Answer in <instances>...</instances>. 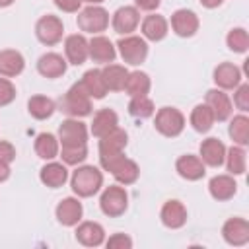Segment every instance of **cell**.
<instances>
[{"mask_svg":"<svg viewBox=\"0 0 249 249\" xmlns=\"http://www.w3.org/2000/svg\"><path fill=\"white\" fill-rule=\"evenodd\" d=\"M99 161H101V167L105 171H109L121 185H132L140 175V169H138L136 161L128 160L123 152L99 156Z\"/></svg>","mask_w":249,"mask_h":249,"instance_id":"obj_1","label":"cell"},{"mask_svg":"<svg viewBox=\"0 0 249 249\" xmlns=\"http://www.w3.org/2000/svg\"><path fill=\"white\" fill-rule=\"evenodd\" d=\"M70 185L78 196H93L103 185V175L93 165H80L78 169H74Z\"/></svg>","mask_w":249,"mask_h":249,"instance_id":"obj_2","label":"cell"},{"mask_svg":"<svg viewBox=\"0 0 249 249\" xmlns=\"http://www.w3.org/2000/svg\"><path fill=\"white\" fill-rule=\"evenodd\" d=\"M60 109H62L66 115L74 117V119L86 117V115L91 113V97L88 95V91L84 89V86H82L80 82L74 84V86L64 93V97L60 99Z\"/></svg>","mask_w":249,"mask_h":249,"instance_id":"obj_3","label":"cell"},{"mask_svg":"<svg viewBox=\"0 0 249 249\" xmlns=\"http://www.w3.org/2000/svg\"><path fill=\"white\" fill-rule=\"evenodd\" d=\"M76 21H78V27L82 31L91 33V35H99L109 25V14L105 8H101L97 4H89L88 8L80 10Z\"/></svg>","mask_w":249,"mask_h":249,"instance_id":"obj_4","label":"cell"},{"mask_svg":"<svg viewBox=\"0 0 249 249\" xmlns=\"http://www.w3.org/2000/svg\"><path fill=\"white\" fill-rule=\"evenodd\" d=\"M154 126H156V130L160 134H163L167 138H173V136H179L183 132V128H185V117L175 107H161L156 113Z\"/></svg>","mask_w":249,"mask_h":249,"instance_id":"obj_5","label":"cell"},{"mask_svg":"<svg viewBox=\"0 0 249 249\" xmlns=\"http://www.w3.org/2000/svg\"><path fill=\"white\" fill-rule=\"evenodd\" d=\"M99 206H101V212L109 218H117L121 214H124L126 206H128V195L123 187L119 185H109L103 193H101V198H99Z\"/></svg>","mask_w":249,"mask_h":249,"instance_id":"obj_6","label":"cell"},{"mask_svg":"<svg viewBox=\"0 0 249 249\" xmlns=\"http://www.w3.org/2000/svg\"><path fill=\"white\" fill-rule=\"evenodd\" d=\"M119 47V54L121 58L126 62V64H132V66H138L140 62L146 60L148 56V45L142 37L138 35H124L123 39H119L117 43Z\"/></svg>","mask_w":249,"mask_h":249,"instance_id":"obj_7","label":"cell"},{"mask_svg":"<svg viewBox=\"0 0 249 249\" xmlns=\"http://www.w3.org/2000/svg\"><path fill=\"white\" fill-rule=\"evenodd\" d=\"M58 144L60 146H80L88 144V128L78 119H66L58 126Z\"/></svg>","mask_w":249,"mask_h":249,"instance_id":"obj_8","label":"cell"},{"mask_svg":"<svg viewBox=\"0 0 249 249\" xmlns=\"http://www.w3.org/2000/svg\"><path fill=\"white\" fill-rule=\"evenodd\" d=\"M62 33H64V25H62V19L49 14V16H43L37 25H35V35L37 39L43 43V45H56L60 39H62Z\"/></svg>","mask_w":249,"mask_h":249,"instance_id":"obj_9","label":"cell"},{"mask_svg":"<svg viewBox=\"0 0 249 249\" xmlns=\"http://www.w3.org/2000/svg\"><path fill=\"white\" fill-rule=\"evenodd\" d=\"M113 29L119 35H130L138 23H140V14L136 6H123L113 14Z\"/></svg>","mask_w":249,"mask_h":249,"instance_id":"obj_10","label":"cell"},{"mask_svg":"<svg viewBox=\"0 0 249 249\" xmlns=\"http://www.w3.org/2000/svg\"><path fill=\"white\" fill-rule=\"evenodd\" d=\"M64 53H66V58H68L70 64L80 66L89 56V41L82 33L68 35L66 41H64Z\"/></svg>","mask_w":249,"mask_h":249,"instance_id":"obj_11","label":"cell"},{"mask_svg":"<svg viewBox=\"0 0 249 249\" xmlns=\"http://www.w3.org/2000/svg\"><path fill=\"white\" fill-rule=\"evenodd\" d=\"M171 29L179 35V37H193L198 29V18L193 10L181 8L175 10L171 16Z\"/></svg>","mask_w":249,"mask_h":249,"instance_id":"obj_12","label":"cell"},{"mask_svg":"<svg viewBox=\"0 0 249 249\" xmlns=\"http://www.w3.org/2000/svg\"><path fill=\"white\" fill-rule=\"evenodd\" d=\"M56 220L62 224V226H76L80 220H82V214H84V208H82V202L74 196H66L62 198L58 204H56Z\"/></svg>","mask_w":249,"mask_h":249,"instance_id":"obj_13","label":"cell"},{"mask_svg":"<svg viewBox=\"0 0 249 249\" xmlns=\"http://www.w3.org/2000/svg\"><path fill=\"white\" fill-rule=\"evenodd\" d=\"M160 218H161V224L165 228H171V230H177V228H183L185 222H187V208L181 200H167L163 206H161V212H160Z\"/></svg>","mask_w":249,"mask_h":249,"instance_id":"obj_14","label":"cell"},{"mask_svg":"<svg viewBox=\"0 0 249 249\" xmlns=\"http://www.w3.org/2000/svg\"><path fill=\"white\" fill-rule=\"evenodd\" d=\"M222 235L230 245H245L249 241V222L245 218H230L222 228Z\"/></svg>","mask_w":249,"mask_h":249,"instance_id":"obj_15","label":"cell"},{"mask_svg":"<svg viewBox=\"0 0 249 249\" xmlns=\"http://www.w3.org/2000/svg\"><path fill=\"white\" fill-rule=\"evenodd\" d=\"M175 169L177 173L187 179V181H198L204 177L206 173V167H204V161L198 158V156H193V154H185L177 160L175 163Z\"/></svg>","mask_w":249,"mask_h":249,"instance_id":"obj_16","label":"cell"},{"mask_svg":"<svg viewBox=\"0 0 249 249\" xmlns=\"http://www.w3.org/2000/svg\"><path fill=\"white\" fill-rule=\"evenodd\" d=\"M117 56V51H115V45L111 43L109 37L105 35H93L89 39V58L95 60V62H113Z\"/></svg>","mask_w":249,"mask_h":249,"instance_id":"obj_17","label":"cell"},{"mask_svg":"<svg viewBox=\"0 0 249 249\" xmlns=\"http://www.w3.org/2000/svg\"><path fill=\"white\" fill-rule=\"evenodd\" d=\"M214 82L220 89H235L241 84V70L231 62H222L214 68Z\"/></svg>","mask_w":249,"mask_h":249,"instance_id":"obj_18","label":"cell"},{"mask_svg":"<svg viewBox=\"0 0 249 249\" xmlns=\"http://www.w3.org/2000/svg\"><path fill=\"white\" fill-rule=\"evenodd\" d=\"M226 158V146L222 140L218 138H206L200 144V160L204 161V165L210 167H220L224 163Z\"/></svg>","mask_w":249,"mask_h":249,"instance_id":"obj_19","label":"cell"},{"mask_svg":"<svg viewBox=\"0 0 249 249\" xmlns=\"http://www.w3.org/2000/svg\"><path fill=\"white\" fill-rule=\"evenodd\" d=\"M37 70L45 78H58L66 72V60L58 53H45L37 60Z\"/></svg>","mask_w":249,"mask_h":249,"instance_id":"obj_20","label":"cell"},{"mask_svg":"<svg viewBox=\"0 0 249 249\" xmlns=\"http://www.w3.org/2000/svg\"><path fill=\"white\" fill-rule=\"evenodd\" d=\"M206 105L212 109L216 121H226L231 115V101H230L228 93H224V89H220V88L208 89V93H206Z\"/></svg>","mask_w":249,"mask_h":249,"instance_id":"obj_21","label":"cell"},{"mask_svg":"<svg viewBox=\"0 0 249 249\" xmlns=\"http://www.w3.org/2000/svg\"><path fill=\"white\" fill-rule=\"evenodd\" d=\"M76 239L86 247H97L105 241V230L97 222H82L76 228Z\"/></svg>","mask_w":249,"mask_h":249,"instance_id":"obj_22","label":"cell"},{"mask_svg":"<svg viewBox=\"0 0 249 249\" xmlns=\"http://www.w3.org/2000/svg\"><path fill=\"white\" fill-rule=\"evenodd\" d=\"M39 179L43 185L51 187V189H58L66 183L68 179V169L64 163H58V161H49L47 165L41 167V173H39Z\"/></svg>","mask_w":249,"mask_h":249,"instance_id":"obj_23","label":"cell"},{"mask_svg":"<svg viewBox=\"0 0 249 249\" xmlns=\"http://www.w3.org/2000/svg\"><path fill=\"white\" fill-rule=\"evenodd\" d=\"M126 142H128V134L123 128L117 126V128H113L111 132H107L99 138V156L119 154L126 148Z\"/></svg>","mask_w":249,"mask_h":249,"instance_id":"obj_24","label":"cell"},{"mask_svg":"<svg viewBox=\"0 0 249 249\" xmlns=\"http://www.w3.org/2000/svg\"><path fill=\"white\" fill-rule=\"evenodd\" d=\"M208 191H210V196L216 200H230L237 191V183L231 175H216L210 179Z\"/></svg>","mask_w":249,"mask_h":249,"instance_id":"obj_25","label":"cell"},{"mask_svg":"<svg viewBox=\"0 0 249 249\" xmlns=\"http://www.w3.org/2000/svg\"><path fill=\"white\" fill-rule=\"evenodd\" d=\"M23 66H25V60L19 51H14V49L0 51V76L14 78V76L21 74Z\"/></svg>","mask_w":249,"mask_h":249,"instance_id":"obj_26","label":"cell"},{"mask_svg":"<svg viewBox=\"0 0 249 249\" xmlns=\"http://www.w3.org/2000/svg\"><path fill=\"white\" fill-rule=\"evenodd\" d=\"M119 126V117L113 109H99L93 115V123H91V134L101 138L103 134L111 132L113 128Z\"/></svg>","mask_w":249,"mask_h":249,"instance_id":"obj_27","label":"cell"},{"mask_svg":"<svg viewBox=\"0 0 249 249\" xmlns=\"http://www.w3.org/2000/svg\"><path fill=\"white\" fill-rule=\"evenodd\" d=\"M142 35L148 41H161L167 35V19L158 14L146 16L142 21Z\"/></svg>","mask_w":249,"mask_h":249,"instance_id":"obj_28","label":"cell"},{"mask_svg":"<svg viewBox=\"0 0 249 249\" xmlns=\"http://www.w3.org/2000/svg\"><path fill=\"white\" fill-rule=\"evenodd\" d=\"M101 76H103V82H105V88L107 91H121L124 88V82H126V76H128V70L121 64H105V68H101Z\"/></svg>","mask_w":249,"mask_h":249,"instance_id":"obj_29","label":"cell"},{"mask_svg":"<svg viewBox=\"0 0 249 249\" xmlns=\"http://www.w3.org/2000/svg\"><path fill=\"white\" fill-rule=\"evenodd\" d=\"M80 84L84 86V89L88 91V95H89L91 99H103V97H105V93H107V88H105V82H103L101 70H97V68L88 70V72L82 76Z\"/></svg>","mask_w":249,"mask_h":249,"instance_id":"obj_30","label":"cell"},{"mask_svg":"<svg viewBox=\"0 0 249 249\" xmlns=\"http://www.w3.org/2000/svg\"><path fill=\"white\" fill-rule=\"evenodd\" d=\"M58 138L51 132H41L37 134L35 138V154L41 158V160H54L58 156Z\"/></svg>","mask_w":249,"mask_h":249,"instance_id":"obj_31","label":"cell"},{"mask_svg":"<svg viewBox=\"0 0 249 249\" xmlns=\"http://www.w3.org/2000/svg\"><path fill=\"white\" fill-rule=\"evenodd\" d=\"M150 78L146 72H140V70H134V72H128L126 76V82H124V91L130 95V97H138V95H146L150 91Z\"/></svg>","mask_w":249,"mask_h":249,"instance_id":"obj_32","label":"cell"},{"mask_svg":"<svg viewBox=\"0 0 249 249\" xmlns=\"http://www.w3.org/2000/svg\"><path fill=\"white\" fill-rule=\"evenodd\" d=\"M214 121H216L214 113L206 103H200L191 111V124L196 132H208L212 128Z\"/></svg>","mask_w":249,"mask_h":249,"instance_id":"obj_33","label":"cell"},{"mask_svg":"<svg viewBox=\"0 0 249 249\" xmlns=\"http://www.w3.org/2000/svg\"><path fill=\"white\" fill-rule=\"evenodd\" d=\"M27 111L31 117H35L39 121L49 119L54 113V101L51 97H45V95H33L27 101Z\"/></svg>","mask_w":249,"mask_h":249,"instance_id":"obj_34","label":"cell"},{"mask_svg":"<svg viewBox=\"0 0 249 249\" xmlns=\"http://www.w3.org/2000/svg\"><path fill=\"white\" fill-rule=\"evenodd\" d=\"M228 171L231 175H241L245 173V165H247V154L243 150V146L233 144L230 150H226V158H224Z\"/></svg>","mask_w":249,"mask_h":249,"instance_id":"obj_35","label":"cell"},{"mask_svg":"<svg viewBox=\"0 0 249 249\" xmlns=\"http://www.w3.org/2000/svg\"><path fill=\"white\" fill-rule=\"evenodd\" d=\"M230 138L233 140V144L237 146H247L249 144V119L241 113L235 115L230 123Z\"/></svg>","mask_w":249,"mask_h":249,"instance_id":"obj_36","label":"cell"},{"mask_svg":"<svg viewBox=\"0 0 249 249\" xmlns=\"http://www.w3.org/2000/svg\"><path fill=\"white\" fill-rule=\"evenodd\" d=\"M128 113L136 119H146L150 115H154V103L148 95H138V97H132L130 103H128Z\"/></svg>","mask_w":249,"mask_h":249,"instance_id":"obj_37","label":"cell"},{"mask_svg":"<svg viewBox=\"0 0 249 249\" xmlns=\"http://www.w3.org/2000/svg\"><path fill=\"white\" fill-rule=\"evenodd\" d=\"M60 158L68 165H78L88 158V144L80 146H62L60 148Z\"/></svg>","mask_w":249,"mask_h":249,"instance_id":"obj_38","label":"cell"},{"mask_svg":"<svg viewBox=\"0 0 249 249\" xmlns=\"http://www.w3.org/2000/svg\"><path fill=\"white\" fill-rule=\"evenodd\" d=\"M226 43L233 53H245L247 47H249V35H247V31L243 27H235V29H231L228 33Z\"/></svg>","mask_w":249,"mask_h":249,"instance_id":"obj_39","label":"cell"},{"mask_svg":"<svg viewBox=\"0 0 249 249\" xmlns=\"http://www.w3.org/2000/svg\"><path fill=\"white\" fill-rule=\"evenodd\" d=\"M233 103H235V107H237L241 113L249 111V84H239V86L235 88Z\"/></svg>","mask_w":249,"mask_h":249,"instance_id":"obj_40","label":"cell"},{"mask_svg":"<svg viewBox=\"0 0 249 249\" xmlns=\"http://www.w3.org/2000/svg\"><path fill=\"white\" fill-rule=\"evenodd\" d=\"M16 99V86L8 78H0V107L12 103Z\"/></svg>","mask_w":249,"mask_h":249,"instance_id":"obj_41","label":"cell"},{"mask_svg":"<svg viewBox=\"0 0 249 249\" xmlns=\"http://www.w3.org/2000/svg\"><path fill=\"white\" fill-rule=\"evenodd\" d=\"M105 245H107L109 249H130V247H132V239H130L126 233H113V235L105 241Z\"/></svg>","mask_w":249,"mask_h":249,"instance_id":"obj_42","label":"cell"},{"mask_svg":"<svg viewBox=\"0 0 249 249\" xmlns=\"http://www.w3.org/2000/svg\"><path fill=\"white\" fill-rule=\"evenodd\" d=\"M14 160H16V148H14L10 142L0 140V161L10 163V161H14Z\"/></svg>","mask_w":249,"mask_h":249,"instance_id":"obj_43","label":"cell"},{"mask_svg":"<svg viewBox=\"0 0 249 249\" xmlns=\"http://www.w3.org/2000/svg\"><path fill=\"white\" fill-rule=\"evenodd\" d=\"M54 4L62 10V12H78L82 6V0H54Z\"/></svg>","mask_w":249,"mask_h":249,"instance_id":"obj_44","label":"cell"},{"mask_svg":"<svg viewBox=\"0 0 249 249\" xmlns=\"http://www.w3.org/2000/svg\"><path fill=\"white\" fill-rule=\"evenodd\" d=\"M134 2H136V8L146 10V12H152V10H156L160 6L161 0H134Z\"/></svg>","mask_w":249,"mask_h":249,"instance_id":"obj_45","label":"cell"},{"mask_svg":"<svg viewBox=\"0 0 249 249\" xmlns=\"http://www.w3.org/2000/svg\"><path fill=\"white\" fill-rule=\"evenodd\" d=\"M8 177H10V163L0 161V183H2V181H6Z\"/></svg>","mask_w":249,"mask_h":249,"instance_id":"obj_46","label":"cell"},{"mask_svg":"<svg viewBox=\"0 0 249 249\" xmlns=\"http://www.w3.org/2000/svg\"><path fill=\"white\" fill-rule=\"evenodd\" d=\"M222 2L224 0H200V4L204 8H218V6H222Z\"/></svg>","mask_w":249,"mask_h":249,"instance_id":"obj_47","label":"cell"},{"mask_svg":"<svg viewBox=\"0 0 249 249\" xmlns=\"http://www.w3.org/2000/svg\"><path fill=\"white\" fill-rule=\"evenodd\" d=\"M14 0H0V8H6V6H10Z\"/></svg>","mask_w":249,"mask_h":249,"instance_id":"obj_48","label":"cell"},{"mask_svg":"<svg viewBox=\"0 0 249 249\" xmlns=\"http://www.w3.org/2000/svg\"><path fill=\"white\" fill-rule=\"evenodd\" d=\"M82 2H88V4H101L103 0H82Z\"/></svg>","mask_w":249,"mask_h":249,"instance_id":"obj_49","label":"cell"}]
</instances>
